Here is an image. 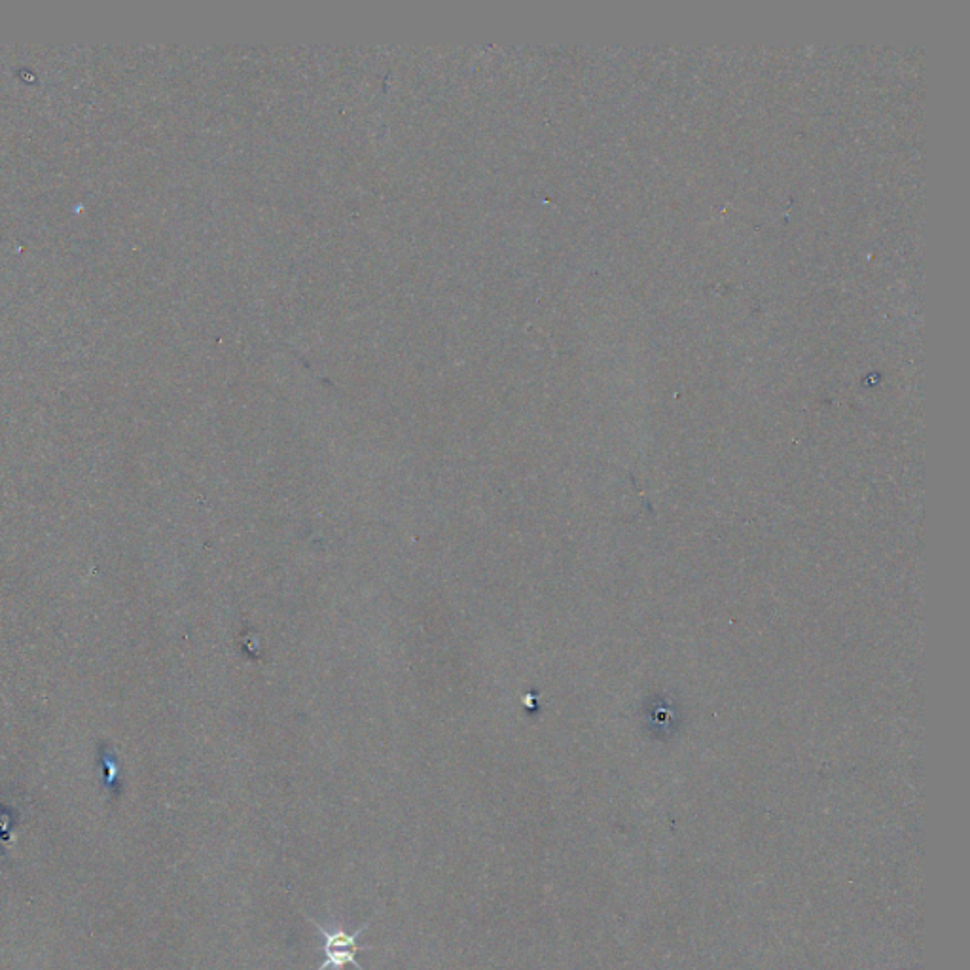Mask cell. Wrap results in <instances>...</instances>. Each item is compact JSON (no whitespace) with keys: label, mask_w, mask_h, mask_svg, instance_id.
Returning <instances> with one entry per match:
<instances>
[{"label":"cell","mask_w":970,"mask_h":970,"mask_svg":"<svg viewBox=\"0 0 970 970\" xmlns=\"http://www.w3.org/2000/svg\"><path fill=\"white\" fill-rule=\"evenodd\" d=\"M307 921L319 931L321 935V946H319V952H326V950H355V952H370L374 950V946H366V944H360V936L364 935L370 927V923L374 921V917H370L360 929L353 931V933H347L342 927H336V929H328L324 927L323 923H319L317 919L313 917L306 916Z\"/></svg>","instance_id":"cell-1"}]
</instances>
